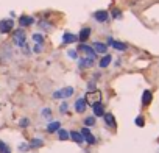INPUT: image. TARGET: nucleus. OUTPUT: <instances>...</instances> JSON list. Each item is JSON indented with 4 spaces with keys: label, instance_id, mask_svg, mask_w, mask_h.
<instances>
[{
    "label": "nucleus",
    "instance_id": "0eeeda50",
    "mask_svg": "<svg viewBox=\"0 0 159 153\" xmlns=\"http://www.w3.org/2000/svg\"><path fill=\"white\" fill-rule=\"evenodd\" d=\"M81 134H83V139H86V142H88V144H91V145H92V144H95V137L92 136V133H91L86 127L81 130Z\"/></svg>",
    "mask_w": 159,
    "mask_h": 153
},
{
    "label": "nucleus",
    "instance_id": "f3484780",
    "mask_svg": "<svg viewBox=\"0 0 159 153\" xmlns=\"http://www.w3.org/2000/svg\"><path fill=\"white\" fill-rule=\"evenodd\" d=\"M92 108H94V114H95V116H98V117H100V116H103V114H105V108H103V105H102L100 102H98V103H95Z\"/></svg>",
    "mask_w": 159,
    "mask_h": 153
},
{
    "label": "nucleus",
    "instance_id": "423d86ee",
    "mask_svg": "<svg viewBox=\"0 0 159 153\" xmlns=\"http://www.w3.org/2000/svg\"><path fill=\"white\" fill-rule=\"evenodd\" d=\"M108 44L111 45V47H114L116 50H120V52H123V50H126V44H123V42H120V41H114V39H108Z\"/></svg>",
    "mask_w": 159,
    "mask_h": 153
},
{
    "label": "nucleus",
    "instance_id": "5701e85b",
    "mask_svg": "<svg viewBox=\"0 0 159 153\" xmlns=\"http://www.w3.org/2000/svg\"><path fill=\"white\" fill-rule=\"evenodd\" d=\"M42 144H44V142H42V139H36V137H34V139L31 141L30 147H33V148H38V147H42Z\"/></svg>",
    "mask_w": 159,
    "mask_h": 153
},
{
    "label": "nucleus",
    "instance_id": "f8f14e48",
    "mask_svg": "<svg viewBox=\"0 0 159 153\" xmlns=\"http://www.w3.org/2000/svg\"><path fill=\"white\" fill-rule=\"evenodd\" d=\"M75 41H78V36L76 35H73V33H64L62 35V42L64 44H72Z\"/></svg>",
    "mask_w": 159,
    "mask_h": 153
},
{
    "label": "nucleus",
    "instance_id": "ddd939ff",
    "mask_svg": "<svg viewBox=\"0 0 159 153\" xmlns=\"http://www.w3.org/2000/svg\"><path fill=\"white\" fill-rule=\"evenodd\" d=\"M75 109H76V113H84L86 111V102H84V99H80V100L75 102Z\"/></svg>",
    "mask_w": 159,
    "mask_h": 153
},
{
    "label": "nucleus",
    "instance_id": "9d476101",
    "mask_svg": "<svg viewBox=\"0 0 159 153\" xmlns=\"http://www.w3.org/2000/svg\"><path fill=\"white\" fill-rule=\"evenodd\" d=\"M94 19L98 22H106L109 19V14L106 11H97V13H94Z\"/></svg>",
    "mask_w": 159,
    "mask_h": 153
},
{
    "label": "nucleus",
    "instance_id": "20e7f679",
    "mask_svg": "<svg viewBox=\"0 0 159 153\" xmlns=\"http://www.w3.org/2000/svg\"><path fill=\"white\" fill-rule=\"evenodd\" d=\"M14 27V22L13 19H3L0 21V33H10Z\"/></svg>",
    "mask_w": 159,
    "mask_h": 153
},
{
    "label": "nucleus",
    "instance_id": "a211bd4d",
    "mask_svg": "<svg viewBox=\"0 0 159 153\" xmlns=\"http://www.w3.org/2000/svg\"><path fill=\"white\" fill-rule=\"evenodd\" d=\"M151 102V92L150 91H143L142 94V105H148Z\"/></svg>",
    "mask_w": 159,
    "mask_h": 153
},
{
    "label": "nucleus",
    "instance_id": "6ab92c4d",
    "mask_svg": "<svg viewBox=\"0 0 159 153\" xmlns=\"http://www.w3.org/2000/svg\"><path fill=\"white\" fill-rule=\"evenodd\" d=\"M59 130V122H50L48 125H47V131L48 133H55V131H58Z\"/></svg>",
    "mask_w": 159,
    "mask_h": 153
},
{
    "label": "nucleus",
    "instance_id": "6e6552de",
    "mask_svg": "<svg viewBox=\"0 0 159 153\" xmlns=\"http://www.w3.org/2000/svg\"><path fill=\"white\" fill-rule=\"evenodd\" d=\"M92 49L95 50V53H103V55H105V53L108 52V45H106V44H103V42H98V41H97V42H94Z\"/></svg>",
    "mask_w": 159,
    "mask_h": 153
},
{
    "label": "nucleus",
    "instance_id": "bb28decb",
    "mask_svg": "<svg viewBox=\"0 0 159 153\" xmlns=\"http://www.w3.org/2000/svg\"><path fill=\"white\" fill-rule=\"evenodd\" d=\"M19 150H20V151H28V150H30V145H28V144H20V145H19Z\"/></svg>",
    "mask_w": 159,
    "mask_h": 153
},
{
    "label": "nucleus",
    "instance_id": "2f4dec72",
    "mask_svg": "<svg viewBox=\"0 0 159 153\" xmlns=\"http://www.w3.org/2000/svg\"><path fill=\"white\" fill-rule=\"evenodd\" d=\"M59 109H61V111H62V113H64V111H66V109H67V105H66V103H64V105H62V106H61V108H59Z\"/></svg>",
    "mask_w": 159,
    "mask_h": 153
},
{
    "label": "nucleus",
    "instance_id": "b1692460",
    "mask_svg": "<svg viewBox=\"0 0 159 153\" xmlns=\"http://www.w3.org/2000/svg\"><path fill=\"white\" fill-rule=\"evenodd\" d=\"M0 153H11V150L8 148V145L3 141H0Z\"/></svg>",
    "mask_w": 159,
    "mask_h": 153
},
{
    "label": "nucleus",
    "instance_id": "393cba45",
    "mask_svg": "<svg viewBox=\"0 0 159 153\" xmlns=\"http://www.w3.org/2000/svg\"><path fill=\"white\" fill-rule=\"evenodd\" d=\"M95 123V119L94 117H86L84 119V127H92Z\"/></svg>",
    "mask_w": 159,
    "mask_h": 153
},
{
    "label": "nucleus",
    "instance_id": "7c9ffc66",
    "mask_svg": "<svg viewBox=\"0 0 159 153\" xmlns=\"http://www.w3.org/2000/svg\"><path fill=\"white\" fill-rule=\"evenodd\" d=\"M67 55H69L70 58H76V52H75V50H69V52H67Z\"/></svg>",
    "mask_w": 159,
    "mask_h": 153
},
{
    "label": "nucleus",
    "instance_id": "f03ea898",
    "mask_svg": "<svg viewBox=\"0 0 159 153\" xmlns=\"http://www.w3.org/2000/svg\"><path fill=\"white\" fill-rule=\"evenodd\" d=\"M73 92H75V89L72 86H67V88H62V89L55 91L53 92V99H56V100H59V99H69V97L73 95Z\"/></svg>",
    "mask_w": 159,
    "mask_h": 153
},
{
    "label": "nucleus",
    "instance_id": "2eb2a0df",
    "mask_svg": "<svg viewBox=\"0 0 159 153\" xmlns=\"http://www.w3.org/2000/svg\"><path fill=\"white\" fill-rule=\"evenodd\" d=\"M89 36H91V28H83L81 31H80V35H78V39L81 42H84Z\"/></svg>",
    "mask_w": 159,
    "mask_h": 153
},
{
    "label": "nucleus",
    "instance_id": "a878e982",
    "mask_svg": "<svg viewBox=\"0 0 159 153\" xmlns=\"http://www.w3.org/2000/svg\"><path fill=\"white\" fill-rule=\"evenodd\" d=\"M134 122H136V125H137V127H143V117H142V116L136 117V120H134Z\"/></svg>",
    "mask_w": 159,
    "mask_h": 153
},
{
    "label": "nucleus",
    "instance_id": "7ed1b4c3",
    "mask_svg": "<svg viewBox=\"0 0 159 153\" xmlns=\"http://www.w3.org/2000/svg\"><path fill=\"white\" fill-rule=\"evenodd\" d=\"M13 41H14V44H17V45L24 47V45H25V41H27L25 31H24L22 28L16 30V31H14V35H13Z\"/></svg>",
    "mask_w": 159,
    "mask_h": 153
},
{
    "label": "nucleus",
    "instance_id": "aec40b11",
    "mask_svg": "<svg viewBox=\"0 0 159 153\" xmlns=\"http://www.w3.org/2000/svg\"><path fill=\"white\" fill-rule=\"evenodd\" d=\"M111 59H112V58H111V55H105V56H103V59L100 61V67H108V66H109V63H111Z\"/></svg>",
    "mask_w": 159,
    "mask_h": 153
},
{
    "label": "nucleus",
    "instance_id": "4be33fe9",
    "mask_svg": "<svg viewBox=\"0 0 159 153\" xmlns=\"http://www.w3.org/2000/svg\"><path fill=\"white\" fill-rule=\"evenodd\" d=\"M33 41H34V44H44V38H42L41 33H34L33 35Z\"/></svg>",
    "mask_w": 159,
    "mask_h": 153
},
{
    "label": "nucleus",
    "instance_id": "412c9836",
    "mask_svg": "<svg viewBox=\"0 0 159 153\" xmlns=\"http://www.w3.org/2000/svg\"><path fill=\"white\" fill-rule=\"evenodd\" d=\"M58 137L61 139V141H67L70 136H69V131H66V130H58Z\"/></svg>",
    "mask_w": 159,
    "mask_h": 153
},
{
    "label": "nucleus",
    "instance_id": "dca6fc26",
    "mask_svg": "<svg viewBox=\"0 0 159 153\" xmlns=\"http://www.w3.org/2000/svg\"><path fill=\"white\" fill-rule=\"evenodd\" d=\"M91 66H94V59L92 58H81L80 59V67H91Z\"/></svg>",
    "mask_w": 159,
    "mask_h": 153
},
{
    "label": "nucleus",
    "instance_id": "f257e3e1",
    "mask_svg": "<svg viewBox=\"0 0 159 153\" xmlns=\"http://www.w3.org/2000/svg\"><path fill=\"white\" fill-rule=\"evenodd\" d=\"M100 99H102V92L97 91V89H91L89 92H86V99H84V102H86V105L94 106L95 103L100 102Z\"/></svg>",
    "mask_w": 159,
    "mask_h": 153
},
{
    "label": "nucleus",
    "instance_id": "1a4fd4ad",
    "mask_svg": "<svg viewBox=\"0 0 159 153\" xmlns=\"http://www.w3.org/2000/svg\"><path fill=\"white\" fill-rule=\"evenodd\" d=\"M103 119H105V122H106V125L108 127H111V128H116V117L111 114V113H106V114H103Z\"/></svg>",
    "mask_w": 159,
    "mask_h": 153
},
{
    "label": "nucleus",
    "instance_id": "9b49d317",
    "mask_svg": "<svg viewBox=\"0 0 159 153\" xmlns=\"http://www.w3.org/2000/svg\"><path fill=\"white\" fill-rule=\"evenodd\" d=\"M33 22H34V19L31 16H20L19 17V24L22 27H30V25H33Z\"/></svg>",
    "mask_w": 159,
    "mask_h": 153
},
{
    "label": "nucleus",
    "instance_id": "c85d7f7f",
    "mask_svg": "<svg viewBox=\"0 0 159 153\" xmlns=\"http://www.w3.org/2000/svg\"><path fill=\"white\" fill-rule=\"evenodd\" d=\"M33 50H34V52H38V53H41V52H42V44H36Z\"/></svg>",
    "mask_w": 159,
    "mask_h": 153
},
{
    "label": "nucleus",
    "instance_id": "4468645a",
    "mask_svg": "<svg viewBox=\"0 0 159 153\" xmlns=\"http://www.w3.org/2000/svg\"><path fill=\"white\" fill-rule=\"evenodd\" d=\"M69 136L72 137V141H75L76 144H81L84 139H83V134H81V131H72V133H69Z\"/></svg>",
    "mask_w": 159,
    "mask_h": 153
},
{
    "label": "nucleus",
    "instance_id": "39448f33",
    "mask_svg": "<svg viewBox=\"0 0 159 153\" xmlns=\"http://www.w3.org/2000/svg\"><path fill=\"white\" fill-rule=\"evenodd\" d=\"M78 50H80V52H83L86 56H89V58L95 59V50H94L92 47H89V45H86V44H81V45L78 47Z\"/></svg>",
    "mask_w": 159,
    "mask_h": 153
},
{
    "label": "nucleus",
    "instance_id": "cd10ccee",
    "mask_svg": "<svg viewBox=\"0 0 159 153\" xmlns=\"http://www.w3.org/2000/svg\"><path fill=\"white\" fill-rule=\"evenodd\" d=\"M19 125H20V127H24V128H27V127L30 125V120H28V119H22Z\"/></svg>",
    "mask_w": 159,
    "mask_h": 153
},
{
    "label": "nucleus",
    "instance_id": "c756f323",
    "mask_svg": "<svg viewBox=\"0 0 159 153\" xmlns=\"http://www.w3.org/2000/svg\"><path fill=\"white\" fill-rule=\"evenodd\" d=\"M50 114H52V111H50L48 108H44V111H42V116H44V117H48Z\"/></svg>",
    "mask_w": 159,
    "mask_h": 153
}]
</instances>
